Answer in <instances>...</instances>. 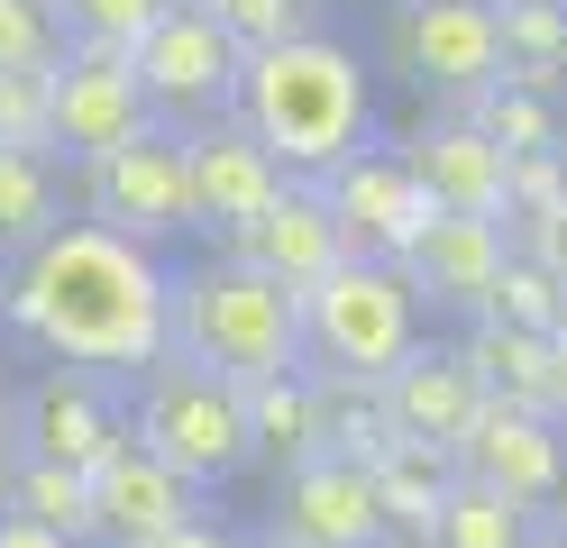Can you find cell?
<instances>
[{"mask_svg": "<svg viewBox=\"0 0 567 548\" xmlns=\"http://www.w3.org/2000/svg\"><path fill=\"white\" fill-rule=\"evenodd\" d=\"M0 320L47 365L137 384L147 365L174 356V266L92 219H64L47 247H28L0 275Z\"/></svg>", "mask_w": 567, "mask_h": 548, "instance_id": "6da1fadb", "label": "cell"}, {"mask_svg": "<svg viewBox=\"0 0 567 548\" xmlns=\"http://www.w3.org/2000/svg\"><path fill=\"white\" fill-rule=\"evenodd\" d=\"M238 120L293 183L339 174L375 128V92H367L358 46H339V37H293V46H275V55H247Z\"/></svg>", "mask_w": 567, "mask_h": 548, "instance_id": "7a4b0ae2", "label": "cell"}, {"mask_svg": "<svg viewBox=\"0 0 567 548\" xmlns=\"http://www.w3.org/2000/svg\"><path fill=\"white\" fill-rule=\"evenodd\" d=\"M174 356L210 365L220 384H266V375H302V302L266 275L229 266L220 247L174 266Z\"/></svg>", "mask_w": 567, "mask_h": 548, "instance_id": "3957f363", "label": "cell"}, {"mask_svg": "<svg viewBox=\"0 0 567 548\" xmlns=\"http://www.w3.org/2000/svg\"><path fill=\"white\" fill-rule=\"evenodd\" d=\"M412 348H421V292H412L403 266L348 256L330 283H311V292H302V356L321 365V375L384 384Z\"/></svg>", "mask_w": 567, "mask_h": 548, "instance_id": "277c9868", "label": "cell"}, {"mask_svg": "<svg viewBox=\"0 0 567 548\" xmlns=\"http://www.w3.org/2000/svg\"><path fill=\"white\" fill-rule=\"evenodd\" d=\"M128 438H137L147 457H165L193 494L229 485V475L257 457V438H247V393L220 384L210 365H184V356H165V365H147V375H137Z\"/></svg>", "mask_w": 567, "mask_h": 548, "instance_id": "5b68a950", "label": "cell"}, {"mask_svg": "<svg viewBox=\"0 0 567 548\" xmlns=\"http://www.w3.org/2000/svg\"><path fill=\"white\" fill-rule=\"evenodd\" d=\"M384 55H394V73L412 92L467 110L476 92L504 83V28H494V0H394Z\"/></svg>", "mask_w": 567, "mask_h": 548, "instance_id": "8992f818", "label": "cell"}, {"mask_svg": "<svg viewBox=\"0 0 567 548\" xmlns=\"http://www.w3.org/2000/svg\"><path fill=\"white\" fill-rule=\"evenodd\" d=\"M137 92H147V110H156V128H202V120H229L238 110V73H247V55L229 46L220 28H210L193 0H174V10L137 37Z\"/></svg>", "mask_w": 567, "mask_h": 548, "instance_id": "52a82bcc", "label": "cell"}, {"mask_svg": "<svg viewBox=\"0 0 567 548\" xmlns=\"http://www.w3.org/2000/svg\"><path fill=\"white\" fill-rule=\"evenodd\" d=\"M83 219L92 229H111L128 247H174L193 229V183H184V137L174 128H147L137 146H120V156L83 165Z\"/></svg>", "mask_w": 567, "mask_h": 548, "instance_id": "ba28073f", "label": "cell"}, {"mask_svg": "<svg viewBox=\"0 0 567 548\" xmlns=\"http://www.w3.org/2000/svg\"><path fill=\"white\" fill-rule=\"evenodd\" d=\"M321 201H330V219H339L348 256H375V266H412V247L431 238V219H440V201L412 183L403 146H375V137H367L339 174H321Z\"/></svg>", "mask_w": 567, "mask_h": 548, "instance_id": "9c48e42d", "label": "cell"}, {"mask_svg": "<svg viewBox=\"0 0 567 548\" xmlns=\"http://www.w3.org/2000/svg\"><path fill=\"white\" fill-rule=\"evenodd\" d=\"M147 128H156V110L137 92L128 55H101V46H64L55 55V156L74 174L120 156V146H137Z\"/></svg>", "mask_w": 567, "mask_h": 548, "instance_id": "30bf717a", "label": "cell"}, {"mask_svg": "<svg viewBox=\"0 0 567 548\" xmlns=\"http://www.w3.org/2000/svg\"><path fill=\"white\" fill-rule=\"evenodd\" d=\"M10 421H19V457L83 466V475L128 438L120 384H111V375H74V365H47L28 393H10Z\"/></svg>", "mask_w": 567, "mask_h": 548, "instance_id": "8fae6325", "label": "cell"}, {"mask_svg": "<svg viewBox=\"0 0 567 548\" xmlns=\"http://www.w3.org/2000/svg\"><path fill=\"white\" fill-rule=\"evenodd\" d=\"M220 256L247 266V275H266V283H284V292L302 302L311 283H330V275L348 266V238H339V219H330V201H321V183H284L247 229L220 238Z\"/></svg>", "mask_w": 567, "mask_h": 548, "instance_id": "7c38bea8", "label": "cell"}, {"mask_svg": "<svg viewBox=\"0 0 567 548\" xmlns=\"http://www.w3.org/2000/svg\"><path fill=\"white\" fill-rule=\"evenodd\" d=\"M457 475L485 485V494H504V503H522V511H558L567 503V430L485 402L476 430L457 438Z\"/></svg>", "mask_w": 567, "mask_h": 548, "instance_id": "4fadbf2b", "label": "cell"}, {"mask_svg": "<svg viewBox=\"0 0 567 548\" xmlns=\"http://www.w3.org/2000/svg\"><path fill=\"white\" fill-rule=\"evenodd\" d=\"M275 530L293 548H384V503H375V466L348 457H302L275 475Z\"/></svg>", "mask_w": 567, "mask_h": 548, "instance_id": "5bb4252c", "label": "cell"}, {"mask_svg": "<svg viewBox=\"0 0 567 548\" xmlns=\"http://www.w3.org/2000/svg\"><path fill=\"white\" fill-rule=\"evenodd\" d=\"M184 137V183H193V229H210V238H229V229H247V219H257L284 183L275 156L257 137H247V120L229 110V120H202V128H174Z\"/></svg>", "mask_w": 567, "mask_h": 548, "instance_id": "9a60e30c", "label": "cell"}, {"mask_svg": "<svg viewBox=\"0 0 567 548\" xmlns=\"http://www.w3.org/2000/svg\"><path fill=\"white\" fill-rule=\"evenodd\" d=\"M92 511H101V548H156L184 521H202V494L165 457H147L137 438H120V448L92 466Z\"/></svg>", "mask_w": 567, "mask_h": 548, "instance_id": "2e32d148", "label": "cell"}, {"mask_svg": "<svg viewBox=\"0 0 567 548\" xmlns=\"http://www.w3.org/2000/svg\"><path fill=\"white\" fill-rule=\"evenodd\" d=\"M403 165H412V183H421V193H431L449 219H504L513 156H504L485 128H467L457 110H440L431 128H412V137H403Z\"/></svg>", "mask_w": 567, "mask_h": 548, "instance_id": "e0dca14e", "label": "cell"}, {"mask_svg": "<svg viewBox=\"0 0 567 548\" xmlns=\"http://www.w3.org/2000/svg\"><path fill=\"white\" fill-rule=\"evenodd\" d=\"M384 412H394V438L457 457V438H467L476 412H485V384H476V365L457 356V348H431V339H421L394 375H384Z\"/></svg>", "mask_w": 567, "mask_h": 548, "instance_id": "ac0fdd59", "label": "cell"}, {"mask_svg": "<svg viewBox=\"0 0 567 548\" xmlns=\"http://www.w3.org/2000/svg\"><path fill=\"white\" fill-rule=\"evenodd\" d=\"M513 266V219H431V238L412 247V292H421V311H485V292L494 275Z\"/></svg>", "mask_w": 567, "mask_h": 548, "instance_id": "d6986e66", "label": "cell"}, {"mask_svg": "<svg viewBox=\"0 0 567 548\" xmlns=\"http://www.w3.org/2000/svg\"><path fill=\"white\" fill-rule=\"evenodd\" d=\"M457 356L476 365L485 402H504V412H530V421H558V430H567V356H558L549 339L476 320L467 339H457Z\"/></svg>", "mask_w": 567, "mask_h": 548, "instance_id": "ffe728a7", "label": "cell"}, {"mask_svg": "<svg viewBox=\"0 0 567 548\" xmlns=\"http://www.w3.org/2000/svg\"><path fill=\"white\" fill-rule=\"evenodd\" d=\"M449 494H457V457L412 448V438H394V448L375 457V503H384V530H394V539H421V548H431Z\"/></svg>", "mask_w": 567, "mask_h": 548, "instance_id": "44dd1931", "label": "cell"}, {"mask_svg": "<svg viewBox=\"0 0 567 548\" xmlns=\"http://www.w3.org/2000/svg\"><path fill=\"white\" fill-rule=\"evenodd\" d=\"M0 511H19V521H38L74 548H101V511H92V475L83 466H47V457H19L0 475Z\"/></svg>", "mask_w": 567, "mask_h": 548, "instance_id": "7402d4cb", "label": "cell"}, {"mask_svg": "<svg viewBox=\"0 0 567 548\" xmlns=\"http://www.w3.org/2000/svg\"><path fill=\"white\" fill-rule=\"evenodd\" d=\"M55 229H64V174H55V156L0 146V266H19V256L47 247Z\"/></svg>", "mask_w": 567, "mask_h": 548, "instance_id": "603a6c76", "label": "cell"}, {"mask_svg": "<svg viewBox=\"0 0 567 548\" xmlns=\"http://www.w3.org/2000/svg\"><path fill=\"white\" fill-rule=\"evenodd\" d=\"M311 412H321V457L375 466L384 448H394V412H384V384L321 375V365H311Z\"/></svg>", "mask_w": 567, "mask_h": 548, "instance_id": "cb8c5ba5", "label": "cell"}, {"mask_svg": "<svg viewBox=\"0 0 567 548\" xmlns=\"http://www.w3.org/2000/svg\"><path fill=\"white\" fill-rule=\"evenodd\" d=\"M494 28H504V83L558 101L567 92V10L558 0H494Z\"/></svg>", "mask_w": 567, "mask_h": 548, "instance_id": "d4e9b609", "label": "cell"}, {"mask_svg": "<svg viewBox=\"0 0 567 548\" xmlns=\"http://www.w3.org/2000/svg\"><path fill=\"white\" fill-rule=\"evenodd\" d=\"M247 438H257V457H275V466H302V457H321L311 365H302V375H266V384H247Z\"/></svg>", "mask_w": 567, "mask_h": 548, "instance_id": "484cf974", "label": "cell"}, {"mask_svg": "<svg viewBox=\"0 0 567 548\" xmlns=\"http://www.w3.org/2000/svg\"><path fill=\"white\" fill-rule=\"evenodd\" d=\"M476 320H494V329H530V339L567 348V283L540 266V256H522V247H513V266L494 275V292H485V311H476Z\"/></svg>", "mask_w": 567, "mask_h": 548, "instance_id": "4316f807", "label": "cell"}, {"mask_svg": "<svg viewBox=\"0 0 567 548\" xmlns=\"http://www.w3.org/2000/svg\"><path fill=\"white\" fill-rule=\"evenodd\" d=\"M238 55H275L293 37H321V0H193Z\"/></svg>", "mask_w": 567, "mask_h": 548, "instance_id": "83f0119b", "label": "cell"}, {"mask_svg": "<svg viewBox=\"0 0 567 548\" xmlns=\"http://www.w3.org/2000/svg\"><path fill=\"white\" fill-rule=\"evenodd\" d=\"M467 128H485L504 156H549V146H567L558 137V101H540V92H522V83H494V92H476L467 110H457Z\"/></svg>", "mask_w": 567, "mask_h": 548, "instance_id": "f1b7e54d", "label": "cell"}, {"mask_svg": "<svg viewBox=\"0 0 567 548\" xmlns=\"http://www.w3.org/2000/svg\"><path fill=\"white\" fill-rule=\"evenodd\" d=\"M530 530H540V511H522V503H504V494H485V485L457 475V494L440 511L431 548H530Z\"/></svg>", "mask_w": 567, "mask_h": 548, "instance_id": "f546056e", "label": "cell"}, {"mask_svg": "<svg viewBox=\"0 0 567 548\" xmlns=\"http://www.w3.org/2000/svg\"><path fill=\"white\" fill-rule=\"evenodd\" d=\"M174 0H55L64 19V46H101V55H137V37H147Z\"/></svg>", "mask_w": 567, "mask_h": 548, "instance_id": "4dcf8cb0", "label": "cell"}, {"mask_svg": "<svg viewBox=\"0 0 567 548\" xmlns=\"http://www.w3.org/2000/svg\"><path fill=\"white\" fill-rule=\"evenodd\" d=\"M0 146L55 156V64L47 73H0Z\"/></svg>", "mask_w": 567, "mask_h": 548, "instance_id": "1f68e13d", "label": "cell"}, {"mask_svg": "<svg viewBox=\"0 0 567 548\" xmlns=\"http://www.w3.org/2000/svg\"><path fill=\"white\" fill-rule=\"evenodd\" d=\"M64 55L55 0H0V73H47Z\"/></svg>", "mask_w": 567, "mask_h": 548, "instance_id": "d6a6232c", "label": "cell"}, {"mask_svg": "<svg viewBox=\"0 0 567 548\" xmlns=\"http://www.w3.org/2000/svg\"><path fill=\"white\" fill-rule=\"evenodd\" d=\"M558 201H567V146H549V156H513V193H504L513 238H522V229H540Z\"/></svg>", "mask_w": 567, "mask_h": 548, "instance_id": "836d02e7", "label": "cell"}, {"mask_svg": "<svg viewBox=\"0 0 567 548\" xmlns=\"http://www.w3.org/2000/svg\"><path fill=\"white\" fill-rule=\"evenodd\" d=\"M513 247H522V256H540V266H549V275H558V283H567V201H558V210H549V219H540V229H522V238H513Z\"/></svg>", "mask_w": 567, "mask_h": 548, "instance_id": "e575fe53", "label": "cell"}, {"mask_svg": "<svg viewBox=\"0 0 567 548\" xmlns=\"http://www.w3.org/2000/svg\"><path fill=\"white\" fill-rule=\"evenodd\" d=\"M156 548H247L229 521H210V511H202V521H184V530H174V539H156Z\"/></svg>", "mask_w": 567, "mask_h": 548, "instance_id": "d590c367", "label": "cell"}, {"mask_svg": "<svg viewBox=\"0 0 567 548\" xmlns=\"http://www.w3.org/2000/svg\"><path fill=\"white\" fill-rule=\"evenodd\" d=\"M0 548H74V539H55L38 521H19V511H0Z\"/></svg>", "mask_w": 567, "mask_h": 548, "instance_id": "8d00e7d4", "label": "cell"}, {"mask_svg": "<svg viewBox=\"0 0 567 548\" xmlns=\"http://www.w3.org/2000/svg\"><path fill=\"white\" fill-rule=\"evenodd\" d=\"M530 548H567V503H558V511H540V530H530Z\"/></svg>", "mask_w": 567, "mask_h": 548, "instance_id": "74e56055", "label": "cell"}, {"mask_svg": "<svg viewBox=\"0 0 567 548\" xmlns=\"http://www.w3.org/2000/svg\"><path fill=\"white\" fill-rule=\"evenodd\" d=\"M19 466V421H10V393H0V475Z\"/></svg>", "mask_w": 567, "mask_h": 548, "instance_id": "f35d334b", "label": "cell"}, {"mask_svg": "<svg viewBox=\"0 0 567 548\" xmlns=\"http://www.w3.org/2000/svg\"><path fill=\"white\" fill-rule=\"evenodd\" d=\"M247 548H293V539H284V530H257V539H247Z\"/></svg>", "mask_w": 567, "mask_h": 548, "instance_id": "ab89813d", "label": "cell"}, {"mask_svg": "<svg viewBox=\"0 0 567 548\" xmlns=\"http://www.w3.org/2000/svg\"><path fill=\"white\" fill-rule=\"evenodd\" d=\"M558 10H567V0H558Z\"/></svg>", "mask_w": 567, "mask_h": 548, "instance_id": "60d3db41", "label": "cell"}, {"mask_svg": "<svg viewBox=\"0 0 567 548\" xmlns=\"http://www.w3.org/2000/svg\"><path fill=\"white\" fill-rule=\"evenodd\" d=\"M0 275H10V266H0Z\"/></svg>", "mask_w": 567, "mask_h": 548, "instance_id": "b9f144b4", "label": "cell"}, {"mask_svg": "<svg viewBox=\"0 0 567 548\" xmlns=\"http://www.w3.org/2000/svg\"><path fill=\"white\" fill-rule=\"evenodd\" d=\"M558 356H567V348H558Z\"/></svg>", "mask_w": 567, "mask_h": 548, "instance_id": "7bdbcfd3", "label": "cell"}]
</instances>
